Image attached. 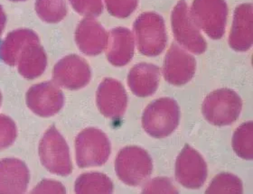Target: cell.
<instances>
[{"instance_id": "6da1fadb", "label": "cell", "mask_w": 253, "mask_h": 194, "mask_svg": "<svg viewBox=\"0 0 253 194\" xmlns=\"http://www.w3.org/2000/svg\"><path fill=\"white\" fill-rule=\"evenodd\" d=\"M179 106L170 98L155 100L143 112V128L156 138L170 136L179 125Z\"/></svg>"}, {"instance_id": "7a4b0ae2", "label": "cell", "mask_w": 253, "mask_h": 194, "mask_svg": "<svg viewBox=\"0 0 253 194\" xmlns=\"http://www.w3.org/2000/svg\"><path fill=\"white\" fill-rule=\"evenodd\" d=\"M133 29L139 53L152 57L162 53L168 42L162 16L155 12L143 13L136 19Z\"/></svg>"}, {"instance_id": "3957f363", "label": "cell", "mask_w": 253, "mask_h": 194, "mask_svg": "<svg viewBox=\"0 0 253 194\" xmlns=\"http://www.w3.org/2000/svg\"><path fill=\"white\" fill-rule=\"evenodd\" d=\"M242 109V99L234 90L220 89L206 97L202 106V112L209 123L223 126L237 120Z\"/></svg>"}, {"instance_id": "277c9868", "label": "cell", "mask_w": 253, "mask_h": 194, "mask_svg": "<svg viewBox=\"0 0 253 194\" xmlns=\"http://www.w3.org/2000/svg\"><path fill=\"white\" fill-rule=\"evenodd\" d=\"M115 170L118 177L124 184L137 186L151 175L153 171L152 158L141 147H124L117 155Z\"/></svg>"}, {"instance_id": "5b68a950", "label": "cell", "mask_w": 253, "mask_h": 194, "mask_svg": "<svg viewBox=\"0 0 253 194\" xmlns=\"http://www.w3.org/2000/svg\"><path fill=\"white\" fill-rule=\"evenodd\" d=\"M39 156L42 165L54 174L67 176L74 170L68 145L54 126L49 127L42 137Z\"/></svg>"}, {"instance_id": "8992f818", "label": "cell", "mask_w": 253, "mask_h": 194, "mask_svg": "<svg viewBox=\"0 0 253 194\" xmlns=\"http://www.w3.org/2000/svg\"><path fill=\"white\" fill-rule=\"evenodd\" d=\"M75 151L79 167L100 166L104 164L111 155V142L100 129L89 127L76 137Z\"/></svg>"}, {"instance_id": "52a82bcc", "label": "cell", "mask_w": 253, "mask_h": 194, "mask_svg": "<svg viewBox=\"0 0 253 194\" xmlns=\"http://www.w3.org/2000/svg\"><path fill=\"white\" fill-rule=\"evenodd\" d=\"M190 15L196 27L211 39L223 37L228 17L225 0H194Z\"/></svg>"}, {"instance_id": "ba28073f", "label": "cell", "mask_w": 253, "mask_h": 194, "mask_svg": "<svg viewBox=\"0 0 253 194\" xmlns=\"http://www.w3.org/2000/svg\"><path fill=\"white\" fill-rule=\"evenodd\" d=\"M171 26L175 40L183 47L195 54L206 52V39L193 21L185 0H179L172 11Z\"/></svg>"}, {"instance_id": "9c48e42d", "label": "cell", "mask_w": 253, "mask_h": 194, "mask_svg": "<svg viewBox=\"0 0 253 194\" xmlns=\"http://www.w3.org/2000/svg\"><path fill=\"white\" fill-rule=\"evenodd\" d=\"M207 178V164L200 153L185 145L175 162V179L188 189H199Z\"/></svg>"}, {"instance_id": "30bf717a", "label": "cell", "mask_w": 253, "mask_h": 194, "mask_svg": "<svg viewBox=\"0 0 253 194\" xmlns=\"http://www.w3.org/2000/svg\"><path fill=\"white\" fill-rule=\"evenodd\" d=\"M91 78L89 63L76 54L63 57L53 68V79L59 86L71 90L83 89Z\"/></svg>"}, {"instance_id": "8fae6325", "label": "cell", "mask_w": 253, "mask_h": 194, "mask_svg": "<svg viewBox=\"0 0 253 194\" xmlns=\"http://www.w3.org/2000/svg\"><path fill=\"white\" fill-rule=\"evenodd\" d=\"M27 104L35 114L49 117L62 110L64 96L63 91L53 82H42L36 84L28 89Z\"/></svg>"}, {"instance_id": "7c38bea8", "label": "cell", "mask_w": 253, "mask_h": 194, "mask_svg": "<svg viewBox=\"0 0 253 194\" xmlns=\"http://www.w3.org/2000/svg\"><path fill=\"white\" fill-rule=\"evenodd\" d=\"M97 106L107 118L120 119L125 114L127 95L122 82L112 78L103 79L97 89Z\"/></svg>"}, {"instance_id": "4fadbf2b", "label": "cell", "mask_w": 253, "mask_h": 194, "mask_svg": "<svg viewBox=\"0 0 253 194\" xmlns=\"http://www.w3.org/2000/svg\"><path fill=\"white\" fill-rule=\"evenodd\" d=\"M196 61L190 53L173 43L167 53L163 64L165 79L174 86L189 82L195 76Z\"/></svg>"}, {"instance_id": "5bb4252c", "label": "cell", "mask_w": 253, "mask_h": 194, "mask_svg": "<svg viewBox=\"0 0 253 194\" xmlns=\"http://www.w3.org/2000/svg\"><path fill=\"white\" fill-rule=\"evenodd\" d=\"M108 39V32L93 17L83 19L75 31L77 46L83 53L90 56L102 53L107 47Z\"/></svg>"}, {"instance_id": "9a60e30c", "label": "cell", "mask_w": 253, "mask_h": 194, "mask_svg": "<svg viewBox=\"0 0 253 194\" xmlns=\"http://www.w3.org/2000/svg\"><path fill=\"white\" fill-rule=\"evenodd\" d=\"M253 5L242 4L238 5L234 11L229 44L237 52H247L253 46Z\"/></svg>"}, {"instance_id": "2e32d148", "label": "cell", "mask_w": 253, "mask_h": 194, "mask_svg": "<svg viewBox=\"0 0 253 194\" xmlns=\"http://www.w3.org/2000/svg\"><path fill=\"white\" fill-rule=\"evenodd\" d=\"M29 180V170L21 160L6 158L0 161V194H24Z\"/></svg>"}, {"instance_id": "e0dca14e", "label": "cell", "mask_w": 253, "mask_h": 194, "mask_svg": "<svg viewBox=\"0 0 253 194\" xmlns=\"http://www.w3.org/2000/svg\"><path fill=\"white\" fill-rule=\"evenodd\" d=\"M135 42L130 30L126 27L113 28L109 34L106 56L110 63L122 67L129 63L134 56Z\"/></svg>"}, {"instance_id": "ac0fdd59", "label": "cell", "mask_w": 253, "mask_h": 194, "mask_svg": "<svg viewBox=\"0 0 253 194\" xmlns=\"http://www.w3.org/2000/svg\"><path fill=\"white\" fill-rule=\"evenodd\" d=\"M160 69L151 63H138L132 67L127 75V85L137 97L153 95L160 82Z\"/></svg>"}, {"instance_id": "d6986e66", "label": "cell", "mask_w": 253, "mask_h": 194, "mask_svg": "<svg viewBox=\"0 0 253 194\" xmlns=\"http://www.w3.org/2000/svg\"><path fill=\"white\" fill-rule=\"evenodd\" d=\"M18 72L24 78L34 79L41 76L47 65V57L40 41L32 42L25 48L17 59Z\"/></svg>"}, {"instance_id": "ffe728a7", "label": "cell", "mask_w": 253, "mask_h": 194, "mask_svg": "<svg viewBox=\"0 0 253 194\" xmlns=\"http://www.w3.org/2000/svg\"><path fill=\"white\" fill-rule=\"evenodd\" d=\"M38 41V36L30 29H18L11 32L0 45V58L6 64L15 66L22 51L28 44Z\"/></svg>"}, {"instance_id": "44dd1931", "label": "cell", "mask_w": 253, "mask_h": 194, "mask_svg": "<svg viewBox=\"0 0 253 194\" xmlns=\"http://www.w3.org/2000/svg\"><path fill=\"white\" fill-rule=\"evenodd\" d=\"M113 188L112 181L104 173H84L75 182L76 194H111Z\"/></svg>"}, {"instance_id": "7402d4cb", "label": "cell", "mask_w": 253, "mask_h": 194, "mask_svg": "<svg viewBox=\"0 0 253 194\" xmlns=\"http://www.w3.org/2000/svg\"><path fill=\"white\" fill-rule=\"evenodd\" d=\"M232 148L238 156L253 160V123L249 121L239 126L233 134Z\"/></svg>"}, {"instance_id": "603a6c76", "label": "cell", "mask_w": 253, "mask_h": 194, "mask_svg": "<svg viewBox=\"0 0 253 194\" xmlns=\"http://www.w3.org/2000/svg\"><path fill=\"white\" fill-rule=\"evenodd\" d=\"M37 15L46 23H59L67 15L65 0H37Z\"/></svg>"}, {"instance_id": "cb8c5ba5", "label": "cell", "mask_w": 253, "mask_h": 194, "mask_svg": "<svg viewBox=\"0 0 253 194\" xmlns=\"http://www.w3.org/2000/svg\"><path fill=\"white\" fill-rule=\"evenodd\" d=\"M241 179L232 173H220L211 181L206 194H243Z\"/></svg>"}, {"instance_id": "d4e9b609", "label": "cell", "mask_w": 253, "mask_h": 194, "mask_svg": "<svg viewBox=\"0 0 253 194\" xmlns=\"http://www.w3.org/2000/svg\"><path fill=\"white\" fill-rule=\"evenodd\" d=\"M105 4L111 16L126 18L136 10L138 0H105Z\"/></svg>"}, {"instance_id": "484cf974", "label": "cell", "mask_w": 253, "mask_h": 194, "mask_svg": "<svg viewBox=\"0 0 253 194\" xmlns=\"http://www.w3.org/2000/svg\"><path fill=\"white\" fill-rule=\"evenodd\" d=\"M16 135L15 122L7 116L0 115V150L10 147L16 140Z\"/></svg>"}, {"instance_id": "4316f807", "label": "cell", "mask_w": 253, "mask_h": 194, "mask_svg": "<svg viewBox=\"0 0 253 194\" xmlns=\"http://www.w3.org/2000/svg\"><path fill=\"white\" fill-rule=\"evenodd\" d=\"M74 10L87 17H95L103 12L101 0H70Z\"/></svg>"}, {"instance_id": "83f0119b", "label": "cell", "mask_w": 253, "mask_h": 194, "mask_svg": "<svg viewBox=\"0 0 253 194\" xmlns=\"http://www.w3.org/2000/svg\"><path fill=\"white\" fill-rule=\"evenodd\" d=\"M143 194H178L172 181L166 177H158L149 181L144 186Z\"/></svg>"}, {"instance_id": "f1b7e54d", "label": "cell", "mask_w": 253, "mask_h": 194, "mask_svg": "<svg viewBox=\"0 0 253 194\" xmlns=\"http://www.w3.org/2000/svg\"><path fill=\"white\" fill-rule=\"evenodd\" d=\"M34 194H64L65 189L62 184L53 180H43L32 192Z\"/></svg>"}, {"instance_id": "f546056e", "label": "cell", "mask_w": 253, "mask_h": 194, "mask_svg": "<svg viewBox=\"0 0 253 194\" xmlns=\"http://www.w3.org/2000/svg\"><path fill=\"white\" fill-rule=\"evenodd\" d=\"M5 22H6V17H5V12L3 11L2 6L0 5V36L5 29Z\"/></svg>"}, {"instance_id": "4dcf8cb0", "label": "cell", "mask_w": 253, "mask_h": 194, "mask_svg": "<svg viewBox=\"0 0 253 194\" xmlns=\"http://www.w3.org/2000/svg\"><path fill=\"white\" fill-rule=\"evenodd\" d=\"M10 1H14V2H19V1H25V0H10Z\"/></svg>"}, {"instance_id": "1f68e13d", "label": "cell", "mask_w": 253, "mask_h": 194, "mask_svg": "<svg viewBox=\"0 0 253 194\" xmlns=\"http://www.w3.org/2000/svg\"><path fill=\"white\" fill-rule=\"evenodd\" d=\"M1 101H2V95H1V92H0V105H1Z\"/></svg>"}]
</instances>
